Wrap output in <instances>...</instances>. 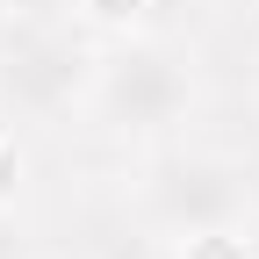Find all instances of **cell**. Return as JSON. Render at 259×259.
<instances>
[{
    "mask_svg": "<svg viewBox=\"0 0 259 259\" xmlns=\"http://www.w3.org/2000/svg\"><path fill=\"white\" fill-rule=\"evenodd\" d=\"M87 115L108 137H166L173 122H187L194 108V72L173 44L151 36H122L115 51H101L87 65Z\"/></svg>",
    "mask_w": 259,
    "mask_h": 259,
    "instance_id": "cell-1",
    "label": "cell"
},
{
    "mask_svg": "<svg viewBox=\"0 0 259 259\" xmlns=\"http://www.w3.org/2000/svg\"><path fill=\"white\" fill-rule=\"evenodd\" d=\"M144 216L166 238H209V231H245L252 223V180L231 158H166L144 180Z\"/></svg>",
    "mask_w": 259,
    "mask_h": 259,
    "instance_id": "cell-2",
    "label": "cell"
},
{
    "mask_svg": "<svg viewBox=\"0 0 259 259\" xmlns=\"http://www.w3.org/2000/svg\"><path fill=\"white\" fill-rule=\"evenodd\" d=\"M87 65L72 51V36H58V29H22V36H8V51H0V94H8L15 115H58L72 108L87 94Z\"/></svg>",
    "mask_w": 259,
    "mask_h": 259,
    "instance_id": "cell-3",
    "label": "cell"
},
{
    "mask_svg": "<svg viewBox=\"0 0 259 259\" xmlns=\"http://www.w3.org/2000/svg\"><path fill=\"white\" fill-rule=\"evenodd\" d=\"M144 8L151 0H72V15L87 29H108V36H130V29L144 22Z\"/></svg>",
    "mask_w": 259,
    "mask_h": 259,
    "instance_id": "cell-4",
    "label": "cell"
},
{
    "mask_svg": "<svg viewBox=\"0 0 259 259\" xmlns=\"http://www.w3.org/2000/svg\"><path fill=\"white\" fill-rule=\"evenodd\" d=\"M173 259H252L238 231H209V238H173Z\"/></svg>",
    "mask_w": 259,
    "mask_h": 259,
    "instance_id": "cell-5",
    "label": "cell"
},
{
    "mask_svg": "<svg viewBox=\"0 0 259 259\" xmlns=\"http://www.w3.org/2000/svg\"><path fill=\"white\" fill-rule=\"evenodd\" d=\"M15 194H22V144H15V130H0V209Z\"/></svg>",
    "mask_w": 259,
    "mask_h": 259,
    "instance_id": "cell-6",
    "label": "cell"
},
{
    "mask_svg": "<svg viewBox=\"0 0 259 259\" xmlns=\"http://www.w3.org/2000/svg\"><path fill=\"white\" fill-rule=\"evenodd\" d=\"M8 29H15V0H0V36H8Z\"/></svg>",
    "mask_w": 259,
    "mask_h": 259,
    "instance_id": "cell-7",
    "label": "cell"
}]
</instances>
